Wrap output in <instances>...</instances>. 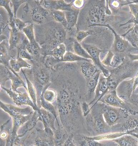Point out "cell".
I'll list each match as a JSON object with an SVG mask.
<instances>
[{
  "instance_id": "6da1fadb",
  "label": "cell",
  "mask_w": 138,
  "mask_h": 146,
  "mask_svg": "<svg viewBox=\"0 0 138 146\" xmlns=\"http://www.w3.org/2000/svg\"><path fill=\"white\" fill-rule=\"evenodd\" d=\"M103 103L97 104L91 108L90 113L85 117L89 134L94 136L112 132V127L105 121L103 114Z\"/></svg>"
},
{
  "instance_id": "7a4b0ae2",
  "label": "cell",
  "mask_w": 138,
  "mask_h": 146,
  "mask_svg": "<svg viewBox=\"0 0 138 146\" xmlns=\"http://www.w3.org/2000/svg\"><path fill=\"white\" fill-rule=\"evenodd\" d=\"M129 112L126 110L111 107L104 104L103 114L106 122L110 127L123 122L129 117Z\"/></svg>"
},
{
  "instance_id": "3957f363",
  "label": "cell",
  "mask_w": 138,
  "mask_h": 146,
  "mask_svg": "<svg viewBox=\"0 0 138 146\" xmlns=\"http://www.w3.org/2000/svg\"><path fill=\"white\" fill-rule=\"evenodd\" d=\"M100 102L107 106L126 110H127L129 114H132L129 104L119 97L117 93L116 89L108 91L99 100V102Z\"/></svg>"
},
{
  "instance_id": "277c9868",
  "label": "cell",
  "mask_w": 138,
  "mask_h": 146,
  "mask_svg": "<svg viewBox=\"0 0 138 146\" xmlns=\"http://www.w3.org/2000/svg\"><path fill=\"white\" fill-rule=\"evenodd\" d=\"M1 88L6 92L14 103L18 106H28L32 107L34 111H39V108L34 104L32 99L30 98L27 93L21 92L15 93L12 89H8L2 86H1Z\"/></svg>"
},
{
  "instance_id": "5b68a950",
  "label": "cell",
  "mask_w": 138,
  "mask_h": 146,
  "mask_svg": "<svg viewBox=\"0 0 138 146\" xmlns=\"http://www.w3.org/2000/svg\"><path fill=\"white\" fill-rule=\"evenodd\" d=\"M81 45L85 50L90 55L92 58V60L93 63L101 71L103 76L105 77H109L110 74V72L102 64L99 58L100 53L103 51L101 50L96 46L91 45L82 43L81 44Z\"/></svg>"
},
{
  "instance_id": "8992f818",
  "label": "cell",
  "mask_w": 138,
  "mask_h": 146,
  "mask_svg": "<svg viewBox=\"0 0 138 146\" xmlns=\"http://www.w3.org/2000/svg\"><path fill=\"white\" fill-rule=\"evenodd\" d=\"M107 78L105 77L103 74H101L99 76V82L95 92L94 97L89 103V106L94 104L95 105L109 91Z\"/></svg>"
},
{
  "instance_id": "52a82bcc",
  "label": "cell",
  "mask_w": 138,
  "mask_h": 146,
  "mask_svg": "<svg viewBox=\"0 0 138 146\" xmlns=\"http://www.w3.org/2000/svg\"><path fill=\"white\" fill-rule=\"evenodd\" d=\"M134 78L129 80L123 81L116 89L118 96L125 102L129 100L132 94L134 93Z\"/></svg>"
},
{
  "instance_id": "ba28073f",
  "label": "cell",
  "mask_w": 138,
  "mask_h": 146,
  "mask_svg": "<svg viewBox=\"0 0 138 146\" xmlns=\"http://www.w3.org/2000/svg\"><path fill=\"white\" fill-rule=\"evenodd\" d=\"M80 71L86 80L99 76L102 73L94 64L86 61L83 62L81 64Z\"/></svg>"
},
{
  "instance_id": "9c48e42d",
  "label": "cell",
  "mask_w": 138,
  "mask_h": 146,
  "mask_svg": "<svg viewBox=\"0 0 138 146\" xmlns=\"http://www.w3.org/2000/svg\"><path fill=\"white\" fill-rule=\"evenodd\" d=\"M1 108L4 111L8 113L11 117L20 115H27L33 113V109L28 107L25 108H20L11 104H5L1 101Z\"/></svg>"
},
{
  "instance_id": "30bf717a",
  "label": "cell",
  "mask_w": 138,
  "mask_h": 146,
  "mask_svg": "<svg viewBox=\"0 0 138 146\" xmlns=\"http://www.w3.org/2000/svg\"><path fill=\"white\" fill-rule=\"evenodd\" d=\"M41 3V6L45 9H57L62 11H70L74 8L73 2L68 4L65 1H43Z\"/></svg>"
},
{
  "instance_id": "8fae6325",
  "label": "cell",
  "mask_w": 138,
  "mask_h": 146,
  "mask_svg": "<svg viewBox=\"0 0 138 146\" xmlns=\"http://www.w3.org/2000/svg\"><path fill=\"white\" fill-rule=\"evenodd\" d=\"M109 28L113 32L115 35L114 42L113 44V50L115 52L118 53H122L127 50L129 46V45H131L124 38L118 35L115 30L109 25H103Z\"/></svg>"
},
{
  "instance_id": "7c38bea8",
  "label": "cell",
  "mask_w": 138,
  "mask_h": 146,
  "mask_svg": "<svg viewBox=\"0 0 138 146\" xmlns=\"http://www.w3.org/2000/svg\"><path fill=\"white\" fill-rule=\"evenodd\" d=\"M49 13L42 6L38 5L33 8L31 12L32 21L37 24H42L45 22Z\"/></svg>"
},
{
  "instance_id": "4fadbf2b",
  "label": "cell",
  "mask_w": 138,
  "mask_h": 146,
  "mask_svg": "<svg viewBox=\"0 0 138 146\" xmlns=\"http://www.w3.org/2000/svg\"><path fill=\"white\" fill-rule=\"evenodd\" d=\"M25 35L20 31L11 29L9 38V48L10 49L18 48L22 43Z\"/></svg>"
},
{
  "instance_id": "5bb4252c",
  "label": "cell",
  "mask_w": 138,
  "mask_h": 146,
  "mask_svg": "<svg viewBox=\"0 0 138 146\" xmlns=\"http://www.w3.org/2000/svg\"><path fill=\"white\" fill-rule=\"evenodd\" d=\"M111 141L118 146H138V139L137 137L129 134L124 135L120 137L112 140Z\"/></svg>"
},
{
  "instance_id": "9a60e30c",
  "label": "cell",
  "mask_w": 138,
  "mask_h": 146,
  "mask_svg": "<svg viewBox=\"0 0 138 146\" xmlns=\"http://www.w3.org/2000/svg\"><path fill=\"white\" fill-rule=\"evenodd\" d=\"M122 36L126 39L133 48L138 49V25H134Z\"/></svg>"
},
{
  "instance_id": "2e32d148",
  "label": "cell",
  "mask_w": 138,
  "mask_h": 146,
  "mask_svg": "<svg viewBox=\"0 0 138 146\" xmlns=\"http://www.w3.org/2000/svg\"><path fill=\"white\" fill-rule=\"evenodd\" d=\"M42 119L43 120L44 126L45 128L50 127L53 130L55 131V129L54 127V123L55 120L56 119L53 114L50 112L43 107L39 109L38 111Z\"/></svg>"
},
{
  "instance_id": "e0dca14e",
  "label": "cell",
  "mask_w": 138,
  "mask_h": 146,
  "mask_svg": "<svg viewBox=\"0 0 138 146\" xmlns=\"http://www.w3.org/2000/svg\"><path fill=\"white\" fill-rule=\"evenodd\" d=\"M79 11V9L75 8L71 11H63L67 22L66 29L69 32H71L72 28L76 25Z\"/></svg>"
},
{
  "instance_id": "ac0fdd59",
  "label": "cell",
  "mask_w": 138,
  "mask_h": 146,
  "mask_svg": "<svg viewBox=\"0 0 138 146\" xmlns=\"http://www.w3.org/2000/svg\"><path fill=\"white\" fill-rule=\"evenodd\" d=\"M9 66L16 73H18L22 68H27L31 69L32 66L24 60L23 59L19 57H17V59H12L9 62Z\"/></svg>"
},
{
  "instance_id": "d6986e66",
  "label": "cell",
  "mask_w": 138,
  "mask_h": 146,
  "mask_svg": "<svg viewBox=\"0 0 138 146\" xmlns=\"http://www.w3.org/2000/svg\"><path fill=\"white\" fill-rule=\"evenodd\" d=\"M99 76L86 80V98L87 100H90L92 96L95 93V89L99 82Z\"/></svg>"
},
{
  "instance_id": "ffe728a7",
  "label": "cell",
  "mask_w": 138,
  "mask_h": 146,
  "mask_svg": "<svg viewBox=\"0 0 138 146\" xmlns=\"http://www.w3.org/2000/svg\"><path fill=\"white\" fill-rule=\"evenodd\" d=\"M126 134H128L127 133H123L122 132H112L106 133V134L94 136V137H89L91 139L100 141H103V140H112Z\"/></svg>"
},
{
  "instance_id": "44dd1931",
  "label": "cell",
  "mask_w": 138,
  "mask_h": 146,
  "mask_svg": "<svg viewBox=\"0 0 138 146\" xmlns=\"http://www.w3.org/2000/svg\"><path fill=\"white\" fill-rule=\"evenodd\" d=\"M66 52V46L65 44L62 43L55 46L52 50L50 51L49 53L54 58L57 60L61 62Z\"/></svg>"
},
{
  "instance_id": "7402d4cb",
  "label": "cell",
  "mask_w": 138,
  "mask_h": 146,
  "mask_svg": "<svg viewBox=\"0 0 138 146\" xmlns=\"http://www.w3.org/2000/svg\"><path fill=\"white\" fill-rule=\"evenodd\" d=\"M92 62V60L90 59L84 58L78 56L76 54L70 52H66L62 60V62Z\"/></svg>"
},
{
  "instance_id": "603a6c76",
  "label": "cell",
  "mask_w": 138,
  "mask_h": 146,
  "mask_svg": "<svg viewBox=\"0 0 138 146\" xmlns=\"http://www.w3.org/2000/svg\"><path fill=\"white\" fill-rule=\"evenodd\" d=\"M73 49L75 54L84 58L92 60V58L88 52L76 40L74 42Z\"/></svg>"
},
{
  "instance_id": "cb8c5ba5",
  "label": "cell",
  "mask_w": 138,
  "mask_h": 146,
  "mask_svg": "<svg viewBox=\"0 0 138 146\" xmlns=\"http://www.w3.org/2000/svg\"><path fill=\"white\" fill-rule=\"evenodd\" d=\"M23 74L25 77V80H26L27 83L28 92L29 93L31 98L32 99V101H33L34 104L38 107L37 104V93L36 89H35V88L33 84L26 77L25 74L23 73Z\"/></svg>"
},
{
  "instance_id": "d4e9b609",
  "label": "cell",
  "mask_w": 138,
  "mask_h": 146,
  "mask_svg": "<svg viewBox=\"0 0 138 146\" xmlns=\"http://www.w3.org/2000/svg\"><path fill=\"white\" fill-rule=\"evenodd\" d=\"M130 10V13L132 15L131 19L126 23L122 25H125L128 23H133L134 25H138V5L137 3L131 4L129 5Z\"/></svg>"
},
{
  "instance_id": "484cf974",
  "label": "cell",
  "mask_w": 138,
  "mask_h": 146,
  "mask_svg": "<svg viewBox=\"0 0 138 146\" xmlns=\"http://www.w3.org/2000/svg\"><path fill=\"white\" fill-rule=\"evenodd\" d=\"M52 14L53 17L55 21L62 24L65 29H67V22L65 15L63 11H55L53 12Z\"/></svg>"
},
{
  "instance_id": "4316f807",
  "label": "cell",
  "mask_w": 138,
  "mask_h": 146,
  "mask_svg": "<svg viewBox=\"0 0 138 146\" xmlns=\"http://www.w3.org/2000/svg\"><path fill=\"white\" fill-rule=\"evenodd\" d=\"M43 93L44 99L48 102L52 104L57 100V95L56 91L53 89H45Z\"/></svg>"
},
{
  "instance_id": "83f0119b",
  "label": "cell",
  "mask_w": 138,
  "mask_h": 146,
  "mask_svg": "<svg viewBox=\"0 0 138 146\" xmlns=\"http://www.w3.org/2000/svg\"><path fill=\"white\" fill-rule=\"evenodd\" d=\"M40 101H41V107L43 108L45 110H48V111L52 113L53 115L55 118L56 119L57 121L58 122V120H57V112L56 109L55 108V107L53 105L52 103L48 102L45 101L44 99L43 96V93H42L41 94L40 98Z\"/></svg>"
},
{
  "instance_id": "f1b7e54d",
  "label": "cell",
  "mask_w": 138,
  "mask_h": 146,
  "mask_svg": "<svg viewBox=\"0 0 138 146\" xmlns=\"http://www.w3.org/2000/svg\"><path fill=\"white\" fill-rule=\"evenodd\" d=\"M23 32L25 34L30 43L36 42L35 35H34L33 25L32 24L27 25L23 30Z\"/></svg>"
},
{
  "instance_id": "f546056e",
  "label": "cell",
  "mask_w": 138,
  "mask_h": 146,
  "mask_svg": "<svg viewBox=\"0 0 138 146\" xmlns=\"http://www.w3.org/2000/svg\"><path fill=\"white\" fill-rule=\"evenodd\" d=\"M26 49L31 55L38 56L39 54L40 48L37 42L31 43L28 42L26 45Z\"/></svg>"
},
{
  "instance_id": "4dcf8cb0",
  "label": "cell",
  "mask_w": 138,
  "mask_h": 146,
  "mask_svg": "<svg viewBox=\"0 0 138 146\" xmlns=\"http://www.w3.org/2000/svg\"><path fill=\"white\" fill-rule=\"evenodd\" d=\"M10 25L12 29H15L20 32L27 26L25 23L18 18L13 20L12 22H11Z\"/></svg>"
},
{
  "instance_id": "1f68e13d",
  "label": "cell",
  "mask_w": 138,
  "mask_h": 146,
  "mask_svg": "<svg viewBox=\"0 0 138 146\" xmlns=\"http://www.w3.org/2000/svg\"><path fill=\"white\" fill-rule=\"evenodd\" d=\"M125 60V56L114 54L111 62V67L115 68L119 67L123 63Z\"/></svg>"
},
{
  "instance_id": "d6a6232c",
  "label": "cell",
  "mask_w": 138,
  "mask_h": 146,
  "mask_svg": "<svg viewBox=\"0 0 138 146\" xmlns=\"http://www.w3.org/2000/svg\"><path fill=\"white\" fill-rule=\"evenodd\" d=\"M10 1L1 0L0 1V5H1V6L4 7L7 11L10 17V21L11 22L13 21L12 19H13V15L12 13L11 8L10 7Z\"/></svg>"
},
{
  "instance_id": "836d02e7",
  "label": "cell",
  "mask_w": 138,
  "mask_h": 146,
  "mask_svg": "<svg viewBox=\"0 0 138 146\" xmlns=\"http://www.w3.org/2000/svg\"><path fill=\"white\" fill-rule=\"evenodd\" d=\"M114 55L113 52L109 51L104 59L101 62L102 64L104 66H107V67H111V62L112 58Z\"/></svg>"
},
{
  "instance_id": "e575fe53",
  "label": "cell",
  "mask_w": 138,
  "mask_h": 146,
  "mask_svg": "<svg viewBox=\"0 0 138 146\" xmlns=\"http://www.w3.org/2000/svg\"><path fill=\"white\" fill-rule=\"evenodd\" d=\"M91 35H92V34H91V33L89 31H79L76 35V40L79 43H80L85 38Z\"/></svg>"
},
{
  "instance_id": "d590c367",
  "label": "cell",
  "mask_w": 138,
  "mask_h": 146,
  "mask_svg": "<svg viewBox=\"0 0 138 146\" xmlns=\"http://www.w3.org/2000/svg\"><path fill=\"white\" fill-rule=\"evenodd\" d=\"M18 57L22 58V59H27L28 60H32V55L28 52L26 49L24 48H21L18 52Z\"/></svg>"
},
{
  "instance_id": "8d00e7d4",
  "label": "cell",
  "mask_w": 138,
  "mask_h": 146,
  "mask_svg": "<svg viewBox=\"0 0 138 146\" xmlns=\"http://www.w3.org/2000/svg\"><path fill=\"white\" fill-rule=\"evenodd\" d=\"M12 3L13 6V10H14V17H16V14L18 8L22 4L25 3L27 2V1H12Z\"/></svg>"
},
{
  "instance_id": "74e56055",
  "label": "cell",
  "mask_w": 138,
  "mask_h": 146,
  "mask_svg": "<svg viewBox=\"0 0 138 146\" xmlns=\"http://www.w3.org/2000/svg\"><path fill=\"white\" fill-rule=\"evenodd\" d=\"M128 101L129 102L127 103L128 104H130L129 105V106H133L138 107V94H135L134 93L132 94L130 98L127 102Z\"/></svg>"
},
{
  "instance_id": "f35d334b",
  "label": "cell",
  "mask_w": 138,
  "mask_h": 146,
  "mask_svg": "<svg viewBox=\"0 0 138 146\" xmlns=\"http://www.w3.org/2000/svg\"><path fill=\"white\" fill-rule=\"evenodd\" d=\"M89 105L86 102H83L81 105L82 113L84 117H86L91 111V108Z\"/></svg>"
},
{
  "instance_id": "ab89813d",
  "label": "cell",
  "mask_w": 138,
  "mask_h": 146,
  "mask_svg": "<svg viewBox=\"0 0 138 146\" xmlns=\"http://www.w3.org/2000/svg\"><path fill=\"white\" fill-rule=\"evenodd\" d=\"M84 5L83 1H73V5L75 8L79 9L82 8Z\"/></svg>"
},
{
  "instance_id": "60d3db41",
  "label": "cell",
  "mask_w": 138,
  "mask_h": 146,
  "mask_svg": "<svg viewBox=\"0 0 138 146\" xmlns=\"http://www.w3.org/2000/svg\"><path fill=\"white\" fill-rule=\"evenodd\" d=\"M138 86V75L134 77V79L133 83V92L134 93V92L135 89Z\"/></svg>"
},
{
  "instance_id": "b9f144b4",
  "label": "cell",
  "mask_w": 138,
  "mask_h": 146,
  "mask_svg": "<svg viewBox=\"0 0 138 146\" xmlns=\"http://www.w3.org/2000/svg\"><path fill=\"white\" fill-rule=\"evenodd\" d=\"M8 136V133L6 132H1V139H5L7 138Z\"/></svg>"
},
{
  "instance_id": "7bdbcfd3",
  "label": "cell",
  "mask_w": 138,
  "mask_h": 146,
  "mask_svg": "<svg viewBox=\"0 0 138 146\" xmlns=\"http://www.w3.org/2000/svg\"><path fill=\"white\" fill-rule=\"evenodd\" d=\"M28 10H29V8H28V5L27 4V5H25V6L23 8V10L24 11H25V13H27L28 11H28Z\"/></svg>"
},
{
  "instance_id": "ee69618b",
  "label": "cell",
  "mask_w": 138,
  "mask_h": 146,
  "mask_svg": "<svg viewBox=\"0 0 138 146\" xmlns=\"http://www.w3.org/2000/svg\"><path fill=\"white\" fill-rule=\"evenodd\" d=\"M137 4H138V3Z\"/></svg>"
}]
</instances>
